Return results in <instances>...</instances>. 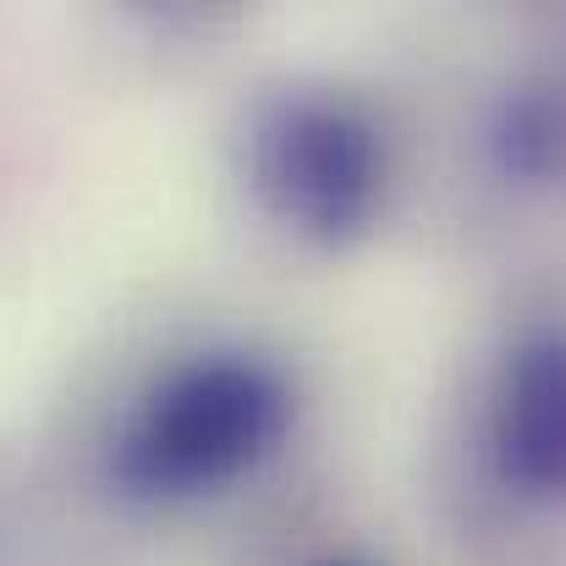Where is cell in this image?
<instances>
[{"label": "cell", "mask_w": 566, "mask_h": 566, "mask_svg": "<svg viewBox=\"0 0 566 566\" xmlns=\"http://www.w3.org/2000/svg\"><path fill=\"white\" fill-rule=\"evenodd\" d=\"M292 423V385L248 353H209L160 379L116 440V479L149 501H188L248 479Z\"/></svg>", "instance_id": "cell-1"}, {"label": "cell", "mask_w": 566, "mask_h": 566, "mask_svg": "<svg viewBox=\"0 0 566 566\" xmlns=\"http://www.w3.org/2000/svg\"><path fill=\"white\" fill-rule=\"evenodd\" d=\"M248 182L297 237L342 248L369 231L385 192L379 133L342 99L281 94L248 122Z\"/></svg>", "instance_id": "cell-2"}, {"label": "cell", "mask_w": 566, "mask_h": 566, "mask_svg": "<svg viewBox=\"0 0 566 566\" xmlns=\"http://www.w3.org/2000/svg\"><path fill=\"white\" fill-rule=\"evenodd\" d=\"M495 457L534 495L566 490V342H534L512 358L495 401Z\"/></svg>", "instance_id": "cell-3"}, {"label": "cell", "mask_w": 566, "mask_h": 566, "mask_svg": "<svg viewBox=\"0 0 566 566\" xmlns=\"http://www.w3.org/2000/svg\"><path fill=\"white\" fill-rule=\"evenodd\" d=\"M325 566H347V562H325Z\"/></svg>", "instance_id": "cell-4"}]
</instances>
